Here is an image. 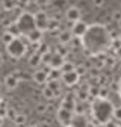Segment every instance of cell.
<instances>
[{
	"instance_id": "ac0fdd59",
	"label": "cell",
	"mask_w": 121,
	"mask_h": 127,
	"mask_svg": "<svg viewBox=\"0 0 121 127\" xmlns=\"http://www.w3.org/2000/svg\"><path fill=\"white\" fill-rule=\"evenodd\" d=\"M59 26H60V23H59V20H58V18H55V17H50V18H49V26H47V30L55 32V30H58V29H59Z\"/></svg>"
},
{
	"instance_id": "6da1fadb",
	"label": "cell",
	"mask_w": 121,
	"mask_h": 127,
	"mask_svg": "<svg viewBox=\"0 0 121 127\" xmlns=\"http://www.w3.org/2000/svg\"><path fill=\"white\" fill-rule=\"evenodd\" d=\"M92 117L97 124H109L111 118H114V109L115 106L108 98H95L91 104Z\"/></svg>"
},
{
	"instance_id": "cb8c5ba5",
	"label": "cell",
	"mask_w": 121,
	"mask_h": 127,
	"mask_svg": "<svg viewBox=\"0 0 121 127\" xmlns=\"http://www.w3.org/2000/svg\"><path fill=\"white\" fill-rule=\"evenodd\" d=\"M14 39H15V38L9 33V32H6V30L3 32V35H2V42H3V44H6V45H8V44H11Z\"/></svg>"
},
{
	"instance_id": "7402d4cb",
	"label": "cell",
	"mask_w": 121,
	"mask_h": 127,
	"mask_svg": "<svg viewBox=\"0 0 121 127\" xmlns=\"http://www.w3.org/2000/svg\"><path fill=\"white\" fill-rule=\"evenodd\" d=\"M24 123H26V115H23V114H18L14 120V124L17 127H24Z\"/></svg>"
},
{
	"instance_id": "d6986e66",
	"label": "cell",
	"mask_w": 121,
	"mask_h": 127,
	"mask_svg": "<svg viewBox=\"0 0 121 127\" xmlns=\"http://www.w3.org/2000/svg\"><path fill=\"white\" fill-rule=\"evenodd\" d=\"M2 8L5 11H12V9L17 8V2H15V0H3V2H2Z\"/></svg>"
},
{
	"instance_id": "8d00e7d4",
	"label": "cell",
	"mask_w": 121,
	"mask_h": 127,
	"mask_svg": "<svg viewBox=\"0 0 121 127\" xmlns=\"http://www.w3.org/2000/svg\"><path fill=\"white\" fill-rule=\"evenodd\" d=\"M120 24H121V23H120Z\"/></svg>"
},
{
	"instance_id": "8992f818",
	"label": "cell",
	"mask_w": 121,
	"mask_h": 127,
	"mask_svg": "<svg viewBox=\"0 0 121 127\" xmlns=\"http://www.w3.org/2000/svg\"><path fill=\"white\" fill-rule=\"evenodd\" d=\"M35 24H36V29H39V30H47V26H49V15L45 14V12H42V11H39V12H36L35 15Z\"/></svg>"
},
{
	"instance_id": "8fae6325",
	"label": "cell",
	"mask_w": 121,
	"mask_h": 127,
	"mask_svg": "<svg viewBox=\"0 0 121 127\" xmlns=\"http://www.w3.org/2000/svg\"><path fill=\"white\" fill-rule=\"evenodd\" d=\"M21 80H20V79L17 77V74H15V73H9L6 77H5V86H6V89H15V88H17L18 86V83H20Z\"/></svg>"
},
{
	"instance_id": "e0dca14e",
	"label": "cell",
	"mask_w": 121,
	"mask_h": 127,
	"mask_svg": "<svg viewBox=\"0 0 121 127\" xmlns=\"http://www.w3.org/2000/svg\"><path fill=\"white\" fill-rule=\"evenodd\" d=\"M6 32H9L14 38H20V36H21V30H20L17 21H14V23H11L9 26H6Z\"/></svg>"
},
{
	"instance_id": "5bb4252c",
	"label": "cell",
	"mask_w": 121,
	"mask_h": 127,
	"mask_svg": "<svg viewBox=\"0 0 121 127\" xmlns=\"http://www.w3.org/2000/svg\"><path fill=\"white\" fill-rule=\"evenodd\" d=\"M73 33H71V30L70 29H67V30H60V33H59V44H64V45H67V44H70L71 41H73Z\"/></svg>"
},
{
	"instance_id": "52a82bcc",
	"label": "cell",
	"mask_w": 121,
	"mask_h": 127,
	"mask_svg": "<svg viewBox=\"0 0 121 127\" xmlns=\"http://www.w3.org/2000/svg\"><path fill=\"white\" fill-rule=\"evenodd\" d=\"M70 30H71V33H73L74 38H83L85 33H86V30H88V27H86V24L80 20V21L73 23L71 27H70Z\"/></svg>"
},
{
	"instance_id": "f1b7e54d",
	"label": "cell",
	"mask_w": 121,
	"mask_h": 127,
	"mask_svg": "<svg viewBox=\"0 0 121 127\" xmlns=\"http://www.w3.org/2000/svg\"><path fill=\"white\" fill-rule=\"evenodd\" d=\"M103 3H104V0H94V5H95V6H98V8H100V6H103Z\"/></svg>"
},
{
	"instance_id": "7a4b0ae2",
	"label": "cell",
	"mask_w": 121,
	"mask_h": 127,
	"mask_svg": "<svg viewBox=\"0 0 121 127\" xmlns=\"http://www.w3.org/2000/svg\"><path fill=\"white\" fill-rule=\"evenodd\" d=\"M27 42H29L27 38H26V41L21 36L20 38H15L11 44L6 45V50H8L9 56L14 58V59H20L21 56H24V53L27 50Z\"/></svg>"
},
{
	"instance_id": "603a6c76",
	"label": "cell",
	"mask_w": 121,
	"mask_h": 127,
	"mask_svg": "<svg viewBox=\"0 0 121 127\" xmlns=\"http://www.w3.org/2000/svg\"><path fill=\"white\" fill-rule=\"evenodd\" d=\"M53 52H55V53H58L59 56H62L64 59H65V56L68 55V52H67V49H65V45H64V44H59V45L56 47V49H55Z\"/></svg>"
},
{
	"instance_id": "44dd1931",
	"label": "cell",
	"mask_w": 121,
	"mask_h": 127,
	"mask_svg": "<svg viewBox=\"0 0 121 127\" xmlns=\"http://www.w3.org/2000/svg\"><path fill=\"white\" fill-rule=\"evenodd\" d=\"M74 70H76V65H74V64L65 61L64 65H62V68H60V73H68V71H74Z\"/></svg>"
},
{
	"instance_id": "4dcf8cb0",
	"label": "cell",
	"mask_w": 121,
	"mask_h": 127,
	"mask_svg": "<svg viewBox=\"0 0 121 127\" xmlns=\"http://www.w3.org/2000/svg\"><path fill=\"white\" fill-rule=\"evenodd\" d=\"M3 62H5V56H3V53L0 52V67L3 65Z\"/></svg>"
},
{
	"instance_id": "ffe728a7",
	"label": "cell",
	"mask_w": 121,
	"mask_h": 127,
	"mask_svg": "<svg viewBox=\"0 0 121 127\" xmlns=\"http://www.w3.org/2000/svg\"><path fill=\"white\" fill-rule=\"evenodd\" d=\"M42 95H44V98H47V100H55V98H56L55 92H53L49 86H44V88H42Z\"/></svg>"
},
{
	"instance_id": "e575fe53",
	"label": "cell",
	"mask_w": 121,
	"mask_h": 127,
	"mask_svg": "<svg viewBox=\"0 0 121 127\" xmlns=\"http://www.w3.org/2000/svg\"><path fill=\"white\" fill-rule=\"evenodd\" d=\"M0 11H2V5H0Z\"/></svg>"
},
{
	"instance_id": "5b68a950",
	"label": "cell",
	"mask_w": 121,
	"mask_h": 127,
	"mask_svg": "<svg viewBox=\"0 0 121 127\" xmlns=\"http://www.w3.org/2000/svg\"><path fill=\"white\" fill-rule=\"evenodd\" d=\"M79 79H80V74L76 70L74 71H68V73H62V76H60V80H62V83L65 86H74V85H77Z\"/></svg>"
},
{
	"instance_id": "d590c367",
	"label": "cell",
	"mask_w": 121,
	"mask_h": 127,
	"mask_svg": "<svg viewBox=\"0 0 121 127\" xmlns=\"http://www.w3.org/2000/svg\"><path fill=\"white\" fill-rule=\"evenodd\" d=\"M120 41H121V36H120Z\"/></svg>"
},
{
	"instance_id": "1f68e13d",
	"label": "cell",
	"mask_w": 121,
	"mask_h": 127,
	"mask_svg": "<svg viewBox=\"0 0 121 127\" xmlns=\"http://www.w3.org/2000/svg\"><path fill=\"white\" fill-rule=\"evenodd\" d=\"M2 124H3V117L0 115V126H2Z\"/></svg>"
},
{
	"instance_id": "ba28073f",
	"label": "cell",
	"mask_w": 121,
	"mask_h": 127,
	"mask_svg": "<svg viewBox=\"0 0 121 127\" xmlns=\"http://www.w3.org/2000/svg\"><path fill=\"white\" fill-rule=\"evenodd\" d=\"M49 71H50V68H45V70L38 68V70L33 71L32 79H33L38 85H45V83L49 82Z\"/></svg>"
},
{
	"instance_id": "9c48e42d",
	"label": "cell",
	"mask_w": 121,
	"mask_h": 127,
	"mask_svg": "<svg viewBox=\"0 0 121 127\" xmlns=\"http://www.w3.org/2000/svg\"><path fill=\"white\" fill-rule=\"evenodd\" d=\"M65 18H67L71 24L76 23V21H80V20H82V11H80L77 6H71V8H68L67 12H65Z\"/></svg>"
},
{
	"instance_id": "d4e9b609",
	"label": "cell",
	"mask_w": 121,
	"mask_h": 127,
	"mask_svg": "<svg viewBox=\"0 0 121 127\" xmlns=\"http://www.w3.org/2000/svg\"><path fill=\"white\" fill-rule=\"evenodd\" d=\"M47 110H49V106L45 104V103H38V104H36V112H38V114L44 115Z\"/></svg>"
},
{
	"instance_id": "30bf717a",
	"label": "cell",
	"mask_w": 121,
	"mask_h": 127,
	"mask_svg": "<svg viewBox=\"0 0 121 127\" xmlns=\"http://www.w3.org/2000/svg\"><path fill=\"white\" fill-rule=\"evenodd\" d=\"M76 94H67L62 98V103H60V107H65L68 110H73L76 112V106H77V101H76Z\"/></svg>"
},
{
	"instance_id": "2e32d148",
	"label": "cell",
	"mask_w": 121,
	"mask_h": 127,
	"mask_svg": "<svg viewBox=\"0 0 121 127\" xmlns=\"http://www.w3.org/2000/svg\"><path fill=\"white\" fill-rule=\"evenodd\" d=\"M45 86H49V88L55 92L56 98L59 97L60 94H62V88H60V80H49L47 83H45Z\"/></svg>"
},
{
	"instance_id": "836d02e7",
	"label": "cell",
	"mask_w": 121,
	"mask_h": 127,
	"mask_svg": "<svg viewBox=\"0 0 121 127\" xmlns=\"http://www.w3.org/2000/svg\"><path fill=\"white\" fill-rule=\"evenodd\" d=\"M30 127H39V126L38 124H33V126H30Z\"/></svg>"
},
{
	"instance_id": "7c38bea8",
	"label": "cell",
	"mask_w": 121,
	"mask_h": 127,
	"mask_svg": "<svg viewBox=\"0 0 121 127\" xmlns=\"http://www.w3.org/2000/svg\"><path fill=\"white\" fill-rule=\"evenodd\" d=\"M64 62H65V59L62 58V56H59L58 53H55L53 52V56H52V59L49 61V68H53V70H60L62 68V65H64Z\"/></svg>"
},
{
	"instance_id": "f546056e",
	"label": "cell",
	"mask_w": 121,
	"mask_h": 127,
	"mask_svg": "<svg viewBox=\"0 0 121 127\" xmlns=\"http://www.w3.org/2000/svg\"><path fill=\"white\" fill-rule=\"evenodd\" d=\"M108 127H121V124L120 123H109V124H106Z\"/></svg>"
},
{
	"instance_id": "277c9868",
	"label": "cell",
	"mask_w": 121,
	"mask_h": 127,
	"mask_svg": "<svg viewBox=\"0 0 121 127\" xmlns=\"http://www.w3.org/2000/svg\"><path fill=\"white\" fill-rule=\"evenodd\" d=\"M74 112L73 110H68L65 107H59L58 110V121L60 123V126H64V127H71L73 124V118H74Z\"/></svg>"
},
{
	"instance_id": "484cf974",
	"label": "cell",
	"mask_w": 121,
	"mask_h": 127,
	"mask_svg": "<svg viewBox=\"0 0 121 127\" xmlns=\"http://www.w3.org/2000/svg\"><path fill=\"white\" fill-rule=\"evenodd\" d=\"M17 115H18V114L15 112V109H12V107H8V109H6V117H8L9 120H12V121H14Z\"/></svg>"
},
{
	"instance_id": "9a60e30c",
	"label": "cell",
	"mask_w": 121,
	"mask_h": 127,
	"mask_svg": "<svg viewBox=\"0 0 121 127\" xmlns=\"http://www.w3.org/2000/svg\"><path fill=\"white\" fill-rule=\"evenodd\" d=\"M42 64V56L39 55V53H32L29 56V65L32 67V68H35V70H38V67Z\"/></svg>"
},
{
	"instance_id": "3957f363",
	"label": "cell",
	"mask_w": 121,
	"mask_h": 127,
	"mask_svg": "<svg viewBox=\"0 0 121 127\" xmlns=\"http://www.w3.org/2000/svg\"><path fill=\"white\" fill-rule=\"evenodd\" d=\"M17 24H18V27H20V30H21V36L24 35H29L32 30H35L36 29V24H35V17L32 14H29V12H23L20 17H18V20H17Z\"/></svg>"
},
{
	"instance_id": "4316f807",
	"label": "cell",
	"mask_w": 121,
	"mask_h": 127,
	"mask_svg": "<svg viewBox=\"0 0 121 127\" xmlns=\"http://www.w3.org/2000/svg\"><path fill=\"white\" fill-rule=\"evenodd\" d=\"M112 20L115 21V23H121V9H117V11H114V14H112Z\"/></svg>"
},
{
	"instance_id": "4fadbf2b",
	"label": "cell",
	"mask_w": 121,
	"mask_h": 127,
	"mask_svg": "<svg viewBox=\"0 0 121 127\" xmlns=\"http://www.w3.org/2000/svg\"><path fill=\"white\" fill-rule=\"evenodd\" d=\"M26 38H27L29 42H32V44H39V42H42V30L35 29V30L30 32L29 35H26Z\"/></svg>"
},
{
	"instance_id": "d6a6232c",
	"label": "cell",
	"mask_w": 121,
	"mask_h": 127,
	"mask_svg": "<svg viewBox=\"0 0 121 127\" xmlns=\"http://www.w3.org/2000/svg\"><path fill=\"white\" fill-rule=\"evenodd\" d=\"M120 95H121V80H120Z\"/></svg>"
},
{
	"instance_id": "83f0119b",
	"label": "cell",
	"mask_w": 121,
	"mask_h": 127,
	"mask_svg": "<svg viewBox=\"0 0 121 127\" xmlns=\"http://www.w3.org/2000/svg\"><path fill=\"white\" fill-rule=\"evenodd\" d=\"M114 120H117V121L121 124V106L114 109Z\"/></svg>"
}]
</instances>
